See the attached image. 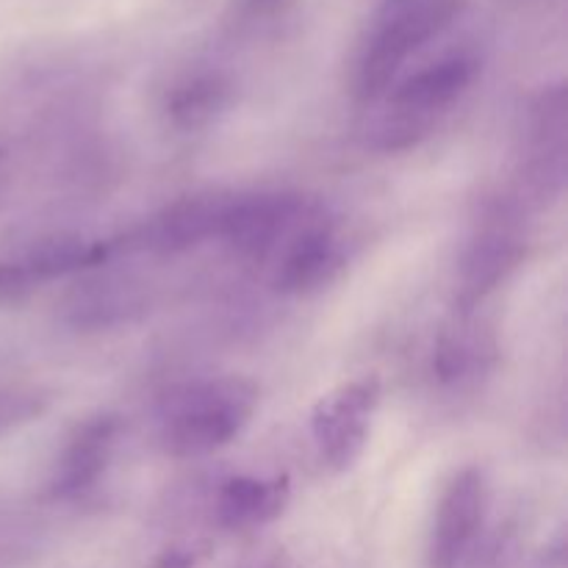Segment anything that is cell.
<instances>
[{
  "instance_id": "cell-15",
  "label": "cell",
  "mask_w": 568,
  "mask_h": 568,
  "mask_svg": "<svg viewBox=\"0 0 568 568\" xmlns=\"http://www.w3.org/2000/svg\"><path fill=\"white\" fill-rule=\"evenodd\" d=\"M109 242H89V239L78 236V233H53L48 239H39L28 250L26 258L20 261L26 264V270L31 272V277L39 286L44 281H55V277L94 270V266H100L109 258Z\"/></svg>"
},
{
  "instance_id": "cell-12",
  "label": "cell",
  "mask_w": 568,
  "mask_h": 568,
  "mask_svg": "<svg viewBox=\"0 0 568 568\" xmlns=\"http://www.w3.org/2000/svg\"><path fill=\"white\" fill-rule=\"evenodd\" d=\"M148 305L139 283L122 277L78 283L64 303V316L78 331H105L139 316Z\"/></svg>"
},
{
  "instance_id": "cell-8",
  "label": "cell",
  "mask_w": 568,
  "mask_h": 568,
  "mask_svg": "<svg viewBox=\"0 0 568 568\" xmlns=\"http://www.w3.org/2000/svg\"><path fill=\"white\" fill-rule=\"evenodd\" d=\"M568 103L564 89L538 98L527 120L525 178L536 197H558L566 186Z\"/></svg>"
},
{
  "instance_id": "cell-3",
  "label": "cell",
  "mask_w": 568,
  "mask_h": 568,
  "mask_svg": "<svg viewBox=\"0 0 568 568\" xmlns=\"http://www.w3.org/2000/svg\"><path fill=\"white\" fill-rule=\"evenodd\" d=\"M458 0H386L375 33L355 72V94L364 103L386 98L410 55L453 22Z\"/></svg>"
},
{
  "instance_id": "cell-1",
  "label": "cell",
  "mask_w": 568,
  "mask_h": 568,
  "mask_svg": "<svg viewBox=\"0 0 568 568\" xmlns=\"http://www.w3.org/2000/svg\"><path fill=\"white\" fill-rule=\"evenodd\" d=\"M258 405L244 377H211L175 388L161 405V447L172 458H203L236 442Z\"/></svg>"
},
{
  "instance_id": "cell-6",
  "label": "cell",
  "mask_w": 568,
  "mask_h": 568,
  "mask_svg": "<svg viewBox=\"0 0 568 568\" xmlns=\"http://www.w3.org/2000/svg\"><path fill=\"white\" fill-rule=\"evenodd\" d=\"M377 403H381V386L375 377L338 386L316 403L311 414V433L327 469L347 471L358 464L369 442V425Z\"/></svg>"
},
{
  "instance_id": "cell-19",
  "label": "cell",
  "mask_w": 568,
  "mask_h": 568,
  "mask_svg": "<svg viewBox=\"0 0 568 568\" xmlns=\"http://www.w3.org/2000/svg\"><path fill=\"white\" fill-rule=\"evenodd\" d=\"M153 568H197V560H194V555L181 552V549H172V552L161 555Z\"/></svg>"
},
{
  "instance_id": "cell-7",
  "label": "cell",
  "mask_w": 568,
  "mask_h": 568,
  "mask_svg": "<svg viewBox=\"0 0 568 568\" xmlns=\"http://www.w3.org/2000/svg\"><path fill=\"white\" fill-rule=\"evenodd\" d=\"M305 200L288 192L231 194L225 216H222L220 239L227 247L247 261H264L281 250L303 222Z\"/></svg>"
},
{
  "instance_id": "cell-13",
  "label": "cell",
  "mask_w": 568,
  "mask_h": 568,
  "mask_svg": "<svg viewBox=\"0 0 568 568\" xmlns=\"http://www.w3.org/2000/svg\"><path fill=\"white\" fill-rule=\"evenodd\" d=\"M292 488L286 477H233L216 494V521L227 530H255L286 510Z\"/></svg>"
},
{
  "instance_id": "cell-2",
  "label": "cell",
  "mask_w": 568,
  "mask_h": 568,
  "mask_svg": "<svg viewBox=\"0 0 568 568\" xmlns=\"http://www.w3.org/2000/svg\"><path fill=\"white\" fill-rule=\"evenodd\" d=\"M475 75V55L453 53L394 83L388 89L386 109L369 125L372 144L386 153L416 148L433 131L438 116L449 111L455 100L464 98Z\"/></svg>"
},
{
  "instance_id": "cell-14",
  "label": "cell",
  "mask_w": 568,
  "mask_h": 568,
  "mask_svg": "<svg viewBox=\"0 0 568 568\" xmlns=\"http://www.w3.org/2000/svg\"><path fill=\"white\" fill-rule=\"evenodd\" d=\"M494 361V342L471 322H458L438 336L433 353V372L444 386H460L475 381Z\"/></svg>"
},
{
  "instance_id": "cell-4",
  "label": "cell",
  "mask_w": 568,
  "mask_h": 568,
  "mask_svg": "<svg viewBox=\"0 0 568 568\" xmlns=\"http://www.w3.org/2000/svg\"><path fill=\"white\" fill-rule=\"evenodd\" d=\"M488 516V483L483 469L464 466L449 477L433 516L427 568H466L480 549Z\"/></svg>"
},
{
  "instance_id": "cell-17",
  "label": "cell",
  "mask_w": 568,
  "mask_h": 568,
  "mask_svg": "<svg viewBox=\"0 0 568 568\" xmlns=\"http://www.w3.org/2000/svg\"><path fill=\"white\" fill-rule=\"evenodd\" d=\"M50 408V394L42 388H6L0 392V436L37 422Z\"/></svg>"
},
{
  "instance_id": "cell-11",
  "label": "cell",
  "mask_w": 568,
  "mask_h": 568,
  "mask_svg": "<svg viewBox=\"0 0 568 568\" xmlns=\"http://www.w3.org/2000/svg\"><path fill=\"white\" fill-rule=\"evenodd\" d=\"M231 194L209 192L189 194L161 209L139 233V244L161 255L186 253L209 239H220L222 216H225Z\"/></svg>"
},
{
  "instance_id": "cell-5",
  "label": "cell",
  "mask_w": 568,
  "mask_h": 568,
  "mask_svg": "<svg viewBox=\"0 0 568 568\" xmlns=\"http://www.w3.org/2000/svg\"><path fill=\"white\" fill-rule=\"evenodd\" d=\"M525 225L510 205H497L480 220L469 239L458 270V305L469 314L491 292H497L525 261Z\"/></svg>"
},
{
  "instance_id": "cell-18",
  "label": "cell",
  "mask_w": 568,
  "mask_h": 568,
  "mask_svg": "<svg viewBox=\"0 0 568 568\" xmlns=\"http://www.w3.org/2000/svg\"><path fill=\"white\" fill-rule=\"evenodd\" d=\"M33 288L39 286L22 261H6V264H0V305L20 303Z\"/></svg>"
},
{
  "instance_id": "cell-16",
  "label": "cell",
  "mask_w": 568,
  "mask_h": 568,
  "mask_svg": "<svg viewBox=\"0 0 568 568\" xmlns=\"http://www.w3.org/2000/svg\"><path fill=\"white\" fill-rule=\"evenodd\" d=\"M231 103V83L222 75H194L166 98V120L178 131H203Z\"/></svg>"
},
{
  "instance_id": "cell-9",
  "label": "cell",
  "mask_w": 568,
  "mask_h": 568,
  "mask_svg": "<svg viewBox=\"0 0 568 568\" xmlns=\"http://www.w3.org/2000/svg\"><path fill=\"white\" fill-rule=\"evenodd\" d=\"M116 438H120V419L111 414H98L78 425L53 466L48 483L50 497L78 499L92 491L114 458Z\"/></svg>"
},
{
  "instance_id": "cell-10",
  "label": "cell",
  "mask_w": 568,
  "mask_h": 568,
  "mask_svg": "<svg viewBox=\"0 0 568 568\" xmlns=\"http://www.w3.org/2000/svg\"><path fill=\"white\" fill-rule=\"evenodd\" d=\"M283 255L275 266V288L281 294H314L342 270V247L325 220L303 216L292 236L281 244Z\"/></svg>"
}]
</instances>
